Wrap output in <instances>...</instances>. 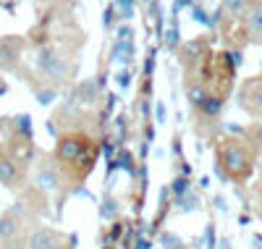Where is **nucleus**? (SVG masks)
Instances as JSON below:
<instances>
[{
  "instance_id": "nucleus-1",
  "label": "nucleus",
  "mask_w": 262,
  "mask_h": 249,
  "mask_svg": "<svg viewBox=\"0 0 262 249\" xmlns=\"http://www.w3.org/2000/svg\"><path fill=\"white\" fill-rule=\"evenodd\" d=\"M97 155H100V144L95 142L90 131H84V129L60 131L55 150H53V165L58 168L63 184L74 189L90 178L97 163Z\"/></svg>"
},
{
  "instance_id": "nucleus-2",
  "label": "nucleus",
  "mask_w": 262,
  "mask_h": 249,
  "mask_svg": "<svg viewBox=\"0 0 262 249\" xmlns=\"http://www.w3.org/2000/svg\"><path fill=\"white\" fill-rule=\"evenodd\" d=\"M259 155L244 134H228L215 144V171L231 184H244L257 171Z\"/></svg>"
},
{
  "instance_id": "nucleus-3",
  "label": "nucleus",
  "mask_w": 262,
  "mask_h": 249,
  "mask_svg": "<svg viewBox=\"0 0 262 249\" xmlns=\"http://www.w3.org/2000/svg\"><path fill=\"white\" fill-rule=\"evenodd\" d=\"M27 249H76V239L63 234V231H55V229H48V225H37L27 234Z\"/></svg>"
},
{
  "instance_id": "nucleus-4",
  "label": "nucleus",
  "mask_w": 262,
  "mask_h": 249,
  "mask_svg": "<svg viewBox=\"0 0 262 249\" xmlns=\"http://www.w3.org/2000/svg\"><path fill=\"white\" fill-rule=\"evenodd\" d=\"M238 108L254 118V123L262 121V76L244 79V84L238 87Z\"/></svg>"
},
{
  "instance_id": "nucleus-5",
  "label": "nucleus",
  "mask_w": 262,
  "mask_h": 249,
  "mask_svg": "<svg viewBox=\"0 0 262 249\" xmlns=\"http://www.w3.org/2000/svg\"><path fill=\"white\" fill-rule=\"evenodd\" d=\"M210 55H212V50H210L207 37L189 39V42L181 45V50H179V60H181V66H184V71H186V74L194 71V69H200V66H202Z\"/></svg>"
},
{
  "instance_id": "nucleus-6",
  "label": "nucleus",
  "mask_w": 262,
  "mask_h": 249,
  "mask_svg": "<svg viewBox=\"0 0 262 249\" xmlns=\"http://www.w3.org/2000/svg\"><path fill=\"white\" fill-rule=\"evenodd\" d=\"M8 157L18 165V168H24L34 160V142L32 137H21V134H13L11 142H8Z\"/></svg>"
},
{
  "instance_id": "nucleus-7",
  "label": "nucleus",
  "mask_w": 262,
  "mask_h": 249,
  "mask_svg": "<svg viewBox=\"0 0 262 249\" xmlns=\"http://www.w3.org/2000/svg\"><path fill=\"white\" fill-rule=\"evenodd\" d=\"M21 50H24V39H18V37L0 39V69L13 71L21 60Z\"/></svg>"
},
{
  "instance_id": "nucleus-8",
  "label": "nucleus",
  "mask_w": 262,
  "mask_h": 249,
  "mask_svg": "<svg viewBox=\"0 0 262 249\" xmlns=\"http://www.w3.org/2000/svg\"><path fill=\"white\" fill-rule=\"evenodd\" d=\"M24 181V168H18L8 155H0V184L8 189H18Z\"/></svg>"
},
{
  "instance_id": "nucleus-9",
  "label": "nucleus",
  "mask_w": 262,
  "mask_h": 249,
  "mask_svg": "<svg viewBox=\"0 0 262 249\" xmlns=\"http://www.w3.org/2000/svg\"><path fill=\"white\" fill-rule=\"evenodd\" d=\"M242 27H244L247 42H249V39L262 42V6H252V8L247 11V16L242 18Z\"/></svg>"
},
{
  "instance_id": "nucleus-10",
  "label": "nucleus",
  "mask_w": 262,
  "mask_h": 249,
  "mask_svg": "<svg viewBox=\"0 0 262 249\" xmlns=\"http://www.w3.org/2000/svg\"><path fill=\"white\" fill-rule=\"evenodd\" d=\"M244 137L252 142V147H254L257 155L262 157V121H259V123H252V126L244 131Z\"/></svg>"
},
{
  "instance_id": "nucleus-11",
  "label": "nucleus",
  "mask_w": 262,
  "mask_h": 249,
  "mask_svg": "<svg viewBox=\"0 0 262 249\" xmlns=\"http://www.w3.org/2000/svg\"><path fill=\"white\" fill-rule=\"evenodd\" d=\"M257 171H259V176H257V184H254L252 194H254V199H262V163H257Z\"/></svg>"
},
{
  "instance_id": "nucleus-12",
  "label": "nucleus",
  "mask_w": 262,
  "mask_h": 249,
  "mask_svg": "<svg viewBox=\"0 0 262 249\" xmlns=\"http://www.w3.org/2000/svg\"><path fill=\"white\" fill-rule=\"evenodd\" d=\"M0 215H3V213H0Z\"/></svg>"
}]
</instances>
